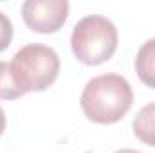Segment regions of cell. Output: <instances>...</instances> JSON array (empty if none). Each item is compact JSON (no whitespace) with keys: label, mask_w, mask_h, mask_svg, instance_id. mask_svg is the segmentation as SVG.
<instances>
[{"label":"cell","mask_w":155,"mask_h":153,"mask_svg":"<svg viewBox=\"0 0 155 153\" xmlns=\"http://www.w3.org/2000/svg\"><path fill=\"white\" fill-rule=\"evenodd\" d=\"M135 72L146 86L155 88V38L143 43L141 49L137 50Z\"/></svg>","instance_id":"5b68a950"},{"label":"cell","mask_w":155,"mask_h":153,"mask_svg":"<svg viewBox=\"0 0 155 153\" xmlns=\"http://www.w3.org/2000/svg\"><path fill=\"white\" fill-rule=\"evenodd\" d=\"M116 25L101 16L88 15L74 25L71 34V47L78 61L85 65H101L108 61L117 49Z\"/></svg>","instance_id":"3957f363"},{"label":"cell","mask_w":155,"mask_h":153,"mask_svg":"<svg viewBox=\"0 0 155 153\" xmlns=\"http://www.w3.org/2000/svg\"><path fill=\"white\" fill-rule=\"evenodd\" d=\"M134 103L130 83L119 74L92 77L81 92V110L85 117L97 124L121 121Z\"/></svg>","instance_id":"6da1fadb"},{"label":"cell","mask_w":155,"mask_h":153,"mask_svg":"<svg viewBox=\"0 0 155 153\" xmlns=\"http://www.w3.org/2000/svg\"><path fill=\"white\" fill-rule=\"evenodd\" d=\"M4 130H5V114H4V110H2V106H0V137H2V133H4Z\"/></svg>","instance_id":"9c48e42d"},{"label":"cell","mask_w":155,"mask_h":153,"mask_svg":"<svg viewBox=\"0 0 155 153\" xmlns=\"http://www.w3.org/2000/svg\"><path fill=\"white\" fill-rule=\"evenodd\" d=\"M132 126H134L135 137L141 142L155 148V103L143 106L137 112Z\"/></svg>","instance_id":"8992f818"},{"label":"cell","mask_w":155,"mask_h":153,"mask_svg":"<svg viewBox=\"0 0 155 153\" xmlns=\"http://www.w3.org/2000/svg\"><path fill=\"white\" fill-rule=\"evenodd\" d=\"M69 16L67 0H27L22 5L25 25L40 34H51L63 27Z\"/></svg>","instance_id":"277c9868"},{"label":"cell","mask_w":155,"mask_h":153,"mask_svg":"<svg viewBox=\"0 0 155 153\" xmlns=\"http://www.w3.org/2000/svg\"><path fill=\"white\" fill-rule=\"evenodd\" d=\"M22 96L24 92L16 86L13 79L11 65L5 61H0V99H18Z\"/></svg>","instance_id":"52a82bcc"},{"label":"cell","mask_w":155,"mask_h":153,"mask_svg":"<svg viewBox=\"0 0 155 153\" xmlns=\"http://www.w3.org/2000/svg\"><path fill=\"white\" fill-rule=\"evenodd\" d=\"M116 153H141V151H137V150H130V148H123V150H117Z\"/></svg>","instance_id":"30bf717a"},{"label":"cell","mask_w":155,"mask_h":153,"mask_svg":"<svg viewBox=\"0 0 155 153\" xmlns=\"http://www.w3.org/2000/svg\"><path fill=\"white\" fill-rule=\"evenodd\" d=\"M11 40H13V24L7 18V15L0 13V52L11 45Z\"/></svg>","instance_id":"ba28073f"},{"label":"cell","mask_w":155,"mask_h":153,"mask_svg":"<svg viewBox=\"0 0 155 153\" xmlns=\"http://www.w3.org/2000/svg\"><path fill=\"white\" fill-rule=\"evenodd\" d=\"M11 74L16 86L25 92H41L49 88L60 74V58L52 47L41 43L24 45L15 52Z\"/></svg>","instance_id":"7a4b0ae2"}]
</instances>
